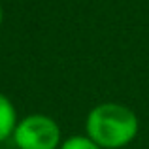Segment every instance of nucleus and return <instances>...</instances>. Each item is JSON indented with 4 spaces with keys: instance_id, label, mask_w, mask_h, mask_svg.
Wrapping results in <instances>:
<instances>
[{
    "instance_id": "1",
    "label": "nucleus",
    "mask_w": 149,
    "mask_h": 149,
    "mask_svg": "<svg viewBox=\"0 0 149 149\" xmlns=\"http://www.w3.org/2000/svg\"><path fill=\"white\" fill-rule=\"evenodd\" d=\"M140 134V117L121 102H100L85 117V136L102 149H123Z\"/></svg>"
},
{
    "instance_id": "2",
    "label": "nucleus",
    "mask_w": 149,
    "mask_h": 149,
    "mask_svg": "<svg viewBox=\"0 0 149 149\" xmlns=\"http://www.w3.org/2000/svg\"><path fill=\"white\" fill-rule=\"evenodd\" d=\"M11 142L17 149H58L62 143V130L51 115L29 113L19 117Z\"/></svg>"
},
{
    "instance_id": "3",
    "label": "nucleus",
    "mask_w": 149,
    "mask_h": 149,
    "mask_svg": "<svg viewBox=\"0 0 149 149\" xmlns=\"http://www.w3.org/2000/svg\"><path fill=\"white\" fill-rule=\"evenodd\" d=\"M17 121L19 115L15 104L11 102L10 96L0 91V143L11 140V134L17 127Z\"/></svg>"
},
{
    "instance_id": "4",
    "label": "nucleus",
    "mask_w": 149,
    "mask_h": 149,
    "mask_svg": "<svg viewBox=\"0 0 149 149\" xmlns=\"http://www.w3.org/2000/svg\"><path fill=\"white\" fill-rule=\"evenodd\" d=\"M58 149H102L98 143H95L89 136L85 134H72L62 140Z\"/></svg>"
},
{
    "instance_id": "5",
    "label": "nucleus",
    "mask_w": 149,
    "mask_h": 149,
    "mask_svg": "<svg viewBox=\"0 0 149 149\" xmlns=\"http://www.w3.org/2000/svg\"><path fill=\"white\" fill-rule=\"evenodd\" d=\"M2 21H4V10H2V6H0V26H2Z\"/></svg>"
}]
</instances>
